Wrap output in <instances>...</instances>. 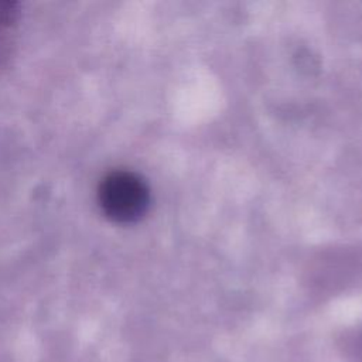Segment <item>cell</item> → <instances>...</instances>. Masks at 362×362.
Returning a JSON list of instances; mask_svg holds the SVG:
<instances>
[{
    "instance_id": "1",
    "label": "cell",
    "mask_w": 362,
    "mask_h": 362,
    "mask_svg": "<svg viewBox=\"0 0 362 362\" xmlns=\"http://www.w3.org/2000/svg\"><path fill=\"white\" fill-rule=\"evenodd\" d=\"M98 202L110 221L133 223L147 212L150 189L139 174L130 170H113L99 182Z\"/></svg>"
},
{
    "instance_id": "2",
    "label": "cell",
    "mask_w": 362,
    "mask_h": 362,
    "mask_svg": "<svg viewBox=\"0 0 362 362\" xmlns=\"http://www.w3.org/2000/svg\"><path fill=\"white\" fill-rule=\"evenodd\" d=\"M18 4L0 1V65L10 57L13 44V30L18 21Z\"/></svg>"
}]
</instances>
